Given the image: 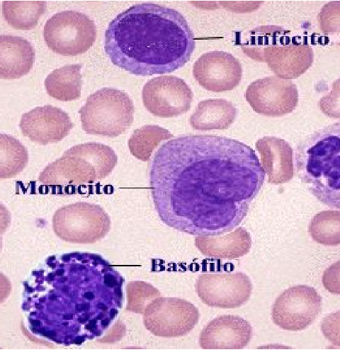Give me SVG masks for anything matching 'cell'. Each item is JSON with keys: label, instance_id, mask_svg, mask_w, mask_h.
<instances>
[{"label": "cell", "instance_id": "6", "mask_svg": "<svg viewBox=\"0 0 340 357\" xmlns=\"http://www.w3.org/2000/svg\"><path fill=\"white\" fill-rule=\"evenodd\" d=\"M135 107L129 95L114 88H102L80 109L83 130L91 135L118 137L133 124Z\"/></svg>", "mask_w": 340, "mask_h": 357}, {"label": "cell", "instance_id": "13", "mask_svg": "<svg viewBox=\"0 0 340 357\" xmlns=\"http://www.w3.org/2000/svg\"><path fill=\"white\" fill-rule=\"evenodd\" d=\"M196 291L201 301L210 307L233 309L246 303L252 284L242 273H208L199 277Z\"/></svg>", "mask_w": 340, "mask_h": 357}, {"label": "cell", "instance_id": "25", "mask_svg": "<svg viewBox=\"0 0 340 357\" xmlns=\"http://www.w3.org/2000/svg\"><path fill=\"white\" fill-rule=\"evenodd\" d=\"M309 231L313 240L319 244L327 246L340 245V211L318 213L311 220Z\"/></svg>", "mask_w": 340, "mask_h": 357}, {"label": "cell", "instance_id": "30", "mask_svg": "<svg viewBox=\"0 0 340 357\" xmlns=\"http://www.w3.org/2000/svg\"><path fill=\"white\" fill-rule=\"evenodd\" d=\"M105 283L109 287H114L117 284L114 277L111 275H108L105 277Z\"/></svg>", "mask_w": 340, "mask_h": 357}, {"label": "cell", "instance_id": "45", "mask_svg": "<svg viewBox=\"0 0 340 357\" xmlns=\"http://www.w3.org/2000/svg\"><path fill=\"white\" fill-rule=\"evenodd\" d=\"M68 280L67 278H63L60 280L61 282H65Z\"/></svg>", "mask_w": 340, "mask_h": 357}, {"label": "cell", "instance_id": "33", "mask_svg": "<svg viewBox=\"0 0 340 357\" xmlns=\"http://www.w3.org/2000/svg\"><path fill=\"white\" fill-rule=\"evenodd\" d=\"M84 296L88 300H93L95 298V295L92 292H86L84 294Z\"/></svg>", "mask_w": 340, "mask_h": 357}, {"label": "cell", "instance_id": "1", "mask_svg": "<svg viewBox=\"0 0 340 357\" xmlns=\"http://www.w3.org/2000/svg\"><path fill=\"white\" fill-rule=\"evenodd\" d=\"M266 173L249 146L214 135H187L164 144L150 172L161 220L197 237L230 233L247 216Z\"/></svg>", "mask_w": 340, "mask_h": 357}, {"label": "cell", "instance_id": "14", "mask_svg": "<svg viewBox=\"0 0 340 357\" xmlns=\"http://www.w3.org/2000/svg\"><path fill=\"white\" fill-rule=\"evenodd\" d=\"M193 75L206 91L223 93L233 91L240 84L242 66L229 53L211 52L202 55L194 63Z\"/></svg>", "mask_w": 340, "mask_h": 357}, {"label": "cell", "instance_id": "48", "mask_svg": "<svg viewBox=\"0 0 340 357\" xmlns=\"http://www.w3.org/2000/svg\"><path fill=\"white\" fill-rule=\"evenodd\" d=\"M28 291H29V293H32V292H33V289H31V288L29 287V288H28Z\"/></svg>", "mask_w": 340, "mask_h": 357}, {"label": "cell", "instance_id": "24", "mask_svg": "<svg viewBox=\"0 0 340 357\" xmlns=\"http://www.w3.org/2000/svg\"><path fill=\"white\" fill-rule=\"evenodd\" d=\"M168 130L156 125H146L134 130L128 142L132 154L137 159L148 161L155 149L163 142L173 138Z\"/></svg>", "mask_w": 340, "mask_h": 357}, {"label": "cell", "instance_id": "22", "mask_svg": "<svg viewBox=\"0 0 340 357\" xmlns=\"http://www.w3.org/2000/svg\"><path fill=\"white\" fill-rule=\"evenodd\" d=\"M46 1H4L3 14L8 23L19 30L34 29L47 10Z\"/></svg>", "mask_w": 340, "mask_h": 357}, {"label": "cell", "instance_id": "42", "mask_svg": "<svg viewBox=\"0 0 340 357\" xmlns=\"http://www.w3.org/2000/svg\"><path fill=\"white\" fill-rule=\"evenodd\" d=\"M97 323H98L97 319L91 320V321H90L89 325L95 326Z\"/></svg>", "mask_w": 340, "mask_h": 357}, {"label": "cell", "instance_id": "36", "mask_svg": "<svg viewBox=\"0 0 340 357\" xmlns=\"http://www.w3.org/2000/svg\"><path fill=\"white\" fill-rule=\"evenodd\" d=\"M63 319L65 320H72L73 319V315L71 314H65L64 317H63Z\"/></svg>", "mask_w": 340, "mask_h": 357}, {"label": "cell", "instance_id": "21", "mask_svg": "<svg viewBox=\"0 0 340 357\" xmlns=\"http://www.w3.org/2000/svg\"><path fill=\"white\" fill-rule=\"evenodd\" d=\"M82 65L65 66L51 73L45 79L47 93L62 102L73 101L81 97Z\"/></svg>", "mask_w": 340, "mask_h": 357}, {"label": "cell", "instance_id": "26", "mask_svg": "<svg viewBox=\"0 0 340 357\" xmlns=\"http://www.w3.org/2000/svg\"><path fill=\"white\" fill-rule=\"evenodd\" d=\"M318 22L327 42L340 47V1L325 5L318 16Z\"/></svg>", "mask_w": 340, "mask_h": 357}, {"label": "cell", "instance_id": "44", "mask_svg": "<svg viewBox=\"0 0 340 357\" xmlns=\"http://www.w3.org/2000/svg\"><path fill=\"white\" fill-rule=\"evenodd\" d=\"M49 299H50L51 301H56V300L58 299V296H56V295H53V296H52L49 298Z\"/></svg>", "mask_w": 340, "mask_h": 357}, {"label": "cell", "instance_id": "9", "mask_svg": "<svg viewBox=\"0 0 340 357\" xmlns=\"http://www.w3.org/2000/svg\"><path fill=\"white\" fill-rule=\"evenodd\" d=\"M54 229L58 236L65 241L91 243L109 231V219L98 206L76 204L56 213Z\"/></svg>", "mask_w": 340, "mask_h": 357}, {"label": "cell", "instance_id": "8", "mask_svg": "<svg viewBox=\"0 0 340 357\" xmlns=\"http://www.w3.org/2000/svg\"><path fill=\"white\" fill-rule=\"evenodd\" d=\"M322 298L308 286H295L284 291L275 301L272 318L275 325L288 331H302L318 317Z\"/></svg>", "mask_w": 340, "mask_h": 357}, {"label": "cell", "instance_id": "31", "mask_svg": "<svg viewBox=\"0 0 340 357\" xmlns=\"http://www.w3.org/2000/svg\"><path fill=\"white\" fill-rule=\"evenodd\" d=\"M76 310L78 312H81L82 310H88L90 309V304L84 303V304H77L75 306Z\"/></svg>", "mask_w": 340, "mask_h": 357}, {"label": "cell", "instance_id": "19", "mask_svg": "<svg viewBox=\"0 0 340 357\" xmlns=\"http://www.w3.org/2000/svg\"><path fill=\"white\" fill-rule=\"evenodd\" d=\"M250 234L239 228L226 236L196 237L195 245L205 256L223 259H235L247 255L252 247Z\"/></svg>", "mask_w": 340, "mask_h": 357}, {"label": "cell", "instance_id": "12", "mask_svg": "<svg viewBox=\"0 0 340 357\" xmlns=\"http://www.w3.org/2000/svg\"><path fill=\"white\" fill-rule=\"evenodd\" d=\"M199 319V311L193 303L179 298H162L150 307L146 324L157 336L180 337L188 335Z\"/></svg>", "mask_w": 340, "mask_h": 357}, {"label": "cell", "instance_id": "32", "mask_svg": "<svg viewBox=\"0 0 340 357\" xmlns=\"http://www.w3.org/2000/svg\"><path fill=\"white\" fill-rule=\"evenodd\" d=\"M41 333L42 334V335L46 336V337H49L56 336V333L54 331H45L44 332H41Z\"/></svg>", "mask_w": 340, "mask_h": 357}, {"label": "cell", "instance_id": "28", "mask_svg": "<svg viewBox=\"0 0 340 357\" xmlns=\"http://www.w3.org/2000/svg\"><path fill=\"white\" fill-rule=\"evenodd\" d=\"M321 331L333 345L340 347V310L332 312L323 320Z\"/></svg>", "mask_w": 340, "mask_h": 357}, {"label": "cell", "instance_id": "29", "mask_svg": "<svg viewBox=\"0 0 340 357\" xmlns=\"http://www.w3.org/2000/svg\"><path fill=\"white\" fill-rule=\"evenodd\" d=\"M322 282L330 293L340 295V260L327 268L323 275Z\"/></svg>", "mask_w": 340, "mask_h": 357}, {"label": "cell", "instance_id": "10", "mask_svg": "<svg viewBox=\"0 0 340 357\" xmlns=\"http://www.w3.org/2000/svg\"><path fill=\"white\" fill-rule=\"evenodd\" d=\"M146 109L160 118H175L188 112L194 99L192 89L176 76H161L149 80L143 89Z\"/></svg>", "mask_w": 340, "mask_h": 357}, {"label": "cell", "instance_id": "3", "mask_svg": "<svg viewBox=\"0 0 340 357\" xmlns=\"http://www.w3.org/2000/svg\"><path fill=\"white\" fill-rule=\"evenodd\" d=\"M298 177L323 204L340 209V123L304 139L295 151Z\"/></svg>", "mask_w": 340, "mask_h": 357}, {"label": "cell", "instance_id": "16", "mask_svg": "<svg viewBox=\"0 0 340 357\" xmlns=\"http://www.w3.org/2000/svg\"><path fill=\"white\" fill-rule=\"evenodd\" d=\"M252 337V327L244 319L233 315L211 321L201 331L199 345L206 349H240L247 346Z\"/></svg>", "mask_w": 340, "mask_h": 357}, {"label": "cell", "instance_id": "23", "mask_svg": "<svg viewBox=\"0 0 340 357\" xmlns=\"http://www.w3.org/2000/svg\"><path fill=\"white\" fill-rule=\"evenodd\" d=\"M29 154L25 146L8 134L0 135V178H10L26 167Z\"/></svg>", "mask_w": 340, "mask_h": 357}, {"label": "cell", "instance_id": "2", "mask_svg": "<svg viewBox=\"0 0 340 357\" xmlns=\"http://www.w3.org/2000/svg\"><path fill=\"white\" fill-rule=\"evenodd\" d=\"M194 35L175 9L154 3L135 5L118 15L105 33L111 63L137 76L176 71L190 60Z\"/></svg>", "mask_w": 340, "mask_h": 357}, {"label": "cell", "instance_id": "11", "mask_svg": "<svg viewBox=\"0 0 340 357\" xmlns=\"http://www.w3.org/2000/svg\"><path fill=\"white\" fill-rule=\"evenodd\" d=\"M245 99L261 115L279 117L293 112L299 104V91L290 79L272 76L252 82Z\"/></svg>", "mask_w": 340, "mask_h": 357}, {"label": "cell", "instance_id": "46", "mask_svg": "<svg viewBox=\"0 0 340 357\" xmlns=\"http://www.w3.org/2000/svg\"><path fill=\"white\" fill-rule=\"evenodd\" d=\"M49 265L52 268H55L56 266V264L54 263H49Z\"/></svg>", "mask_w": 340, "mask_h": 357}, {"label": "cell", "instance_id": "18", "mask_svg": "<svg viewBox=\"0 0 340 357\" xmlns=\"http://www.w3.org/2000/svg\"><path fill=\"white\" fill-rule=\"evenodd\" d=\"M34 61V49L27 40L11 35L0 36V77L3 79H18L27 75Z\"/></svg>", "mask_w": 340, "mask_h": 357}, {"label": "cell", "instance_id": "53", "mask_svg": "<svg viewBox=\"0 0 340 357\" xmlns=\"http://www.w3.org/2000/svg\"><path fill=\"white\" fill-rule=\"evenodd\" d=\"M63 326H68V323H63Z\"/></svg>", "mask_w": 340, "mask_h": 357}, {"label": "cell", "instance_id": "43", "mask_svg": "<svg viewBox=\"0 0 340 357\" xmlns=\"http://www.w3.org/2000/svg\"><path fill=\"white\" fill-rule=\"evenodd\" d=\"M56 274L58 276H63V274H64V271L63 270L59 271L56 272Z\"/></svg>", "mask_w": 340, "mask_h": 357}, {"label": "cell", "instance_id": "41", "mask_svg": "<svg viewBox=\"0 0 340 357\" xmlns=\"http://www.w3.org/2000/svg\"><path fill=\"white\" fill-rule=\"evenodd\" d=\"M116 294L119 296V297H121L122 296V293H121V291L119 288H116Z\"/></svg>", "mask_w": 340, "mask_h": 357}, {"label": "cell", "instance_id": "5", "mask_svg": "<svg viewBox=\"0 0 340 357\" xmlns=\"http://www.w3.org/2000/svg\"><path fill=\"white\" fill-rule=\"evenodd\" d=\"M117 162L115 151L108 146L98 143L77 145L42 170L38 181L52 185L93 184L108 176Z\"/></svg>", "mask_w": 340, "mask_h": 357}, {"label": "cell", "instance_id": "27", "mask_svg": "<svg viewBox=\"0 0 340 357\" xmlns=\"http://www.w3.org/2000/svg\"><path fill=\"white\" fill-rule=\"evenodd\" d=\"M321 112L332 119H340V78L332 83V91L318 102Z\"/></svg>", "mask_w": 340, "mask_h": 357}, {"label": "cell", "instance_id": "4", "mask_svg": "<svg viewBox=\"0 0 340 357\" xmlns=\"http://www.w3.org/2000/svg\"><path fill=\"white\" fill-rule=\"evenodd\" d=\"M241 47L250 59L267 63L277 77L286 79L300 77L314 61L309 45L297 42L289 31L278 26L250 31Z\"/></svg>", "mask_w": 340, "mask_h": 357}, {"label": "cell", "instance_id": "49", "mask_svg": "<svg viewBox=\"0 0 340 357\" xmlns=\"http://www.w3.org/2000/svg\"><path fill=\"white\" fill-rule=\"evenodd\" d=\"M36 305L37 308L39 310H40V308H42V306L38 304H36Z\"/></svg>", "mask_w": 340, "mask_h": 357}, {"label": "cell", "instance_id": "39", "mask_svg": "<svg viewBox=\"0 0 340 357\" xmlns=\"http://www.w3.org/2000/svg\"><path fill=\"white\" fill-rule=\"evenodd\" d=\"M109 322H110L109 319H105L104 321H102V325L103 326H107L109 324Z\"/></svg>", "mask_w": 340, "mask_h": 357}, {"label": "cell", "instance_id": "52", "mask_svg": "<svg viewBox=\"0 0 340 357\" xmlns=\"http://www.w3.org/2000/svg\"><path fill=\"white\" fill-rule=\"evenodd\" d=\"M44 301H45V298H41V299H40V302H44Z\"/></svg>", "mask_w": 340, "mask_h": 357}, {"label": "cell", "instance_id": "35", "mask_svg": "<svg viewBox=\"0 0 340 357\" xmlns=\"http://www.w3.org/2000/svg\"><path fill=\"white\" fill-rule=\"evenodd\" d=\"M84 339L82 337H77L75 340L76 344H82L84 342Z\"/></svg>", "mask_w": 340, "mask_h": 357}, {"label": "cell", "instance_id": "17", "mask_svg": "<svg viewBox=\"0 0 340 357\" xmlns=\"http://www.w3.org/2000/svg\"><path fill=\"white\" fill-rule=\"evenodd\" d=\"M263 167L268 175V183L283 185L294 176L293 151L284 139L265 137L256 142Z\"/></svg>", "mask_w": 340, "mask_h": 357}, {"label": "cell", "instance_id": "51", "mask_svg": "<svg viewBox=\"0 0 340 357\" xmlns=\"http://www.w3.org/2000/svg\"><path fill=\"white\" fill-rule=\"evenodd\" d=\"M36 314V312H32L31 315V316H35Z\"/></svg>", "mask_w": 340, "mask_h": 357}, {"label": "cell", "instance_id": "38", "mask_svg": "<svg viewBox=\"0 0 340 357\" xmlns=\"http://www.w3.org/2000/svg\"><path fill=\"white\" fill-rule=\"evenodd\" d=\"M117 314V311L115 309L111 310V318L114 319Z\"/></svg>", "mask_w": 340, "mask_h": 357}, {"label": "cell", "instance_id": "15", "mask_svg": "<svg viewBox=\"0 0 340 357\" xmlns=\"http://www.w3.org/2000/svg\"><path fill=\"white\" fill-rule=\"evenodd\" d=\"M73 126L67 112L51 105L38 107L24 114L20 123L23 135L40 145L61 142Z\"/></svg>", "mask_w": 340, "mask_h": 357}, {"label": "cell", "instance_id": "37", "mask_svg": "<svg viewBox=\"0 0 340 357\" xmlns=\"http://www.w3.org/2000/svg\"><path fill=\"white\" fill-rule=\"evenodd\" d=\"M89 319V317H87L86 318H79L78 319V322L81 323V324H84L85 322L87 321V320Z\"/></svg>", "mask_w": 340, "mask_h": 357}, {"label": "cell", "instance_id": "7", "mask_svg": "<svg viewBox=\"0 0 340 357\" xmlns=\"http://www.w3.org/2000/svg\"><path fill=\"white\" fill-rule=\"evenodd\" d=\"M44 37L48 47L54 53L74 56L91 49L96 40L97 28L86 15L63 11L47 21Z\"/></svg>", "mask_w": 340, "mask_h": 357}, {"label": "cell", "instance_id": "20", "mask_svg": "<svg viewBox=\"0 0 340 357\" xmlns=\"http://www.w3.org/2000/svg\"><path fill=\"white\" fill-rule=\"evenodd\" d=\"M235 105L223 99H209L199 103L190 119L194 130H226L235 122L237 116Z\"/></svg>", "mask_w": 340, "mask_h": 357}, {"label": "cell", "instance_id": "34", "mask_svg": "<svg viewBox=\"0 0 340 357\" xmlns=\"http://www.w3.org/2000/svg\"><path fill=\"white\" fill-rule=\"evenodd\" d=\"M31 324L33 326L39 327L40 326V322L37 320H31Z\"/></svg>", "mask_w": 340, "mask_h": 357}, {"label": "cell", "instance_id": "50", "mask_svg": "<svg viewBox=\"0 0 340 357\" xmlns=\"http://www.w3.org/2000/svg\"><path fill=\"white\" fill-rule=\"evenodd\" d=\"M102 317H103V314H102V315L101 314V315H100L98 318H97L96 319H97V320H100V319H101Z\"/></svg>", "mask_w": 340, "mask_h": 357}, {"label": "cell", "instance_id": "47", "mask_svg": "<svg viewBox=\"0 0 340 357\" xmlns=\"http://www.w3.org/2000/svg\"><path fill=\"white\" fill-rule=\"evenodd\" d=\"M49 279H50V280L53 281V280H54V275H49Z\"/></svg>", "mask_w": 340, "mask_h": 357}, {"label": "cell", "instance_id": "40", "mask_svg": "<svg viewBox=\"0 0 340 357\" xmlns=\"http://www.w3.org/2000/svg\"><path fill=\"white\" fill-rule=\"evenodd\" d=\"M98 307L101 309H103L104 310H106L107 309V306L103 303H99Z\"/></svg>", "mask_w": 340, "mask_h": 357}]
</instances>
